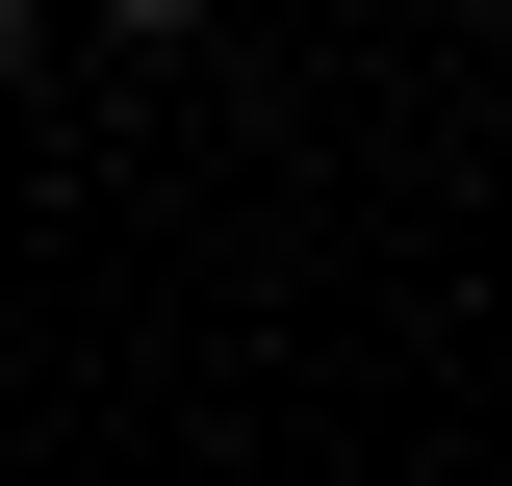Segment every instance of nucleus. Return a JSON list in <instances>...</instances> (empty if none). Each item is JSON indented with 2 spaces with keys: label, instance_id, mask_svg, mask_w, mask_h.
<instances>
[{
  "label": "nucleus",
  "instance_id": "2",
  "mask_svg": "<svg viewBox=\"0 0 512 486\" xmlns=\"http://www.w3.org/2000/svg\"><path fill=\"white\" fill-rule=\"evenodd\" d=\"M0 26H26V0H0Z\"/></svg>",
  "mask_w": 512,
  "mask_h": 486
},
{
  "label": "nucleus",
  "instance_id": "1",
  "mask_svg": "<svg viewBox=\"0 0 512 486\" xmlns=\"http://www.w3.org/2000/svg\"><path fill=\"white\" fill-rule=\"evenodd\" d=\"M128 26H180V0H128Z\"/></svg>",
  "mask_w": 512,
  "mask_h": 486
}]
</instances>
